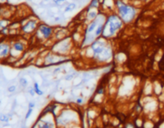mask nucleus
Wrapping results in <instances>:
<instances>
[{"label": "nucleus", "mask_w": 164, "mask_h": 128, "mask_svg": "<svg viewBox=\"0 0 164 128\" xmlns=\"http://www.w3.org/2000/svg\"><path fill=\"white\" fill-rule=\"evenodd\" d=\"M123 26L124 23L116 12L108 13L107 15L102 36L107 39H113L123 29Z\"/></svg>", "instance_id": "obj_2"}, {"label": "nucleus", "mask_w": 164, "mask_h": 128, "mask_svg": "<svg viewBox=\"0 0 164 128\" xmlns=\"http://www.w3.org/2000/svg\"><path fill=\"white\" fill-rule=\"evenodd\" d=\"M27 1H33V0H27Z\"/></svg>", "instance_id": "obj_30"}, {"label": "nucleus", "mask_w": 164, "mask_h": 128, "mask_svg": "<svg viewBox=\"0 0 164 128\" xmlns=\"http://www.w3.org/2000/svg\"><path fill=\"white\" fill-rule=\"evenodd\" d=\"M34 89H35V93H36V95H38L42 96L43 94H44V92L40 89L39 85H38V83H37V82H35V83H34Z\"/></svg>", "instance_id": "obj_16"}, {"label": "nucleus", "mask_w": 164, "mask_h": 128, "mask_svg": "<svg viewBox=\"0 0 164 128\" xmlns=\"http://www.w3.org/2000/svg\"><path fill=\"white\" fill-rule=\"evenodd\" d=\"M33 112V108H28V111H27V114H26V116H25V120H27L30 117V115L32 114Z\"/></svg>", "instance_id": "obj_21"}, {"label": "nucleus", "mask_w": 164, "mask_h": 128, "mask_svg": "<svg viewBox=\"0 0 164 128\" xmlns=\"http://www.w3.org/2000/svg\"><path fill=\"white\" fill-rule=\"evenodd\" d=\"M115 10L120 19L124 24H130L134 21L139 13V9L136 6L129 3H126L123 0H115Z\"/></svg>", "instance_id": "obj_3"}, {"label": "nucleus", "mask_w": 164, "mask_h": 128, "mask_svg": "<svg viewBox=\"0 0 164 128\" xmlns=\"http://www.w3.org/2000/svg\"><path fill=\"white\" fill-rule=\"evenodd\" d=\"M73 47V39L70 36L64 38L59 41H55V43L52 45L51 51L60 55L67 56L71 51Z\"/></svg>", "instance_id": "obj_4"}, {"label": "nucleus", "mask_w": 164, "mask_h": 128, "mask_svg": "<svg viewBox=\"0 0 164 128\" xmlns=\"http://www.w3.org/2000/svg\"><path fill=\"white\" fill-rule=\"evenodd\" d=\"M27 47V44L22 40L17 39L11 42V55L9 58H12L15 61H18L23 56Z\"/></svg>", "instance_id": "obj_6"}, {"label": "nucleus", "mask_w": 164, "mask_h": 128, "mask_svg": "<svg viewBox=\"0 0 164 128\" xmlns=\"http://www.w3.org/2000/svg\"><path fill=\"white\" fill-rule=\"evenodd\" d=\"M68 36V31L66 29H63V28H61V29L57 30L56 31H54V36H53V39H55V41H59V40H61L64 38L67 37Z\"/></svg>", "instance_id": "obj_12"}, {"label": "nucleus", "mask_w": 164, "mask_h": 128, "mask_svg": "<svg viewBox=\"0 0 164 128\" xmlns=\"http://www.w3.org/2000/svg\"><path fill=\"white\" fill-rule=\"evenodd\" d=\"M83 98H78V99H76V103H77L78 104H82L83 103Z\"/></svg>", "instance_id": "obj_26"}, {"label": "nucleus", "mask_w": 164, "mask_h": 128, "mask_svg": "<svg viewBox=\"0 0 164 128\" xmlns=\"http://www.w3.org/2000/svg\"><path fill=\"white\" fill-rule=\"evenodd\" d=\"M115 0H102L101 7L104 11L105 10L110 11V13L115 12Z\"/></svg>", "instance_id": "obj_11"}, {"label": "nucleus", "mask_w": 164, "mask_h": 128, "mask_svg": "<svg viewBox=\"0 0 164 128\" xmlns=\"http://www.w3.org/2000/svg\"><path fill=\"white\" fill-rule=\"evenodd\" d=\"M43 1H44V2H49L50 0H43Z\"/></svg>", "instance_id": "obj_29"}, {"label": "nucleus", "mask_w": 164, "mask_h": 128, "mask_svg": "<svg viewBox=\"0 0 164 128\" xmlns=\"http://www.w3.org/2000/svg\"><path fill=\"white\" fill-rule=\"evenodd\" d=\"M101 3L102 0H91L89 5L86 7V9H98L99 10V7H101Z\"/></svg>", "instance_id": "obj_13"}, {"label": "nucleus", "mask_w": 164, "mask_h": 128, "mask_svg": "<svg viewBox=\"0 0 164 128\" xmlns=\"http://www.w3.org/2000/svg\"><path fill=\"white\" fill-rule=\"evenodd\" d=\"M100 11L98 9H86L85 11V20L91 23L99 15Z\"/></svg>", "instance_id": "obj_10"}, {"label": "nucleus", "mask_w": 164, "mask_h": 128, "mask_svg": "<svg viewBox=\"0 0 164 128\" xmlns=\"http://www.w3.org/2000/svg\"><path fill=\"white\" fill-rule=\"evenodd\" d=\"M77 8V4L75 3H69L67 5L64 7V13L71 12Z\"/></svg>", "instance_id": "obj_15"}, {"label": "nucleus", "mask_w": 164, "mask_h": 128, "mask_svg": "<svg viewBox=\"0 0 164 128\" xmlns=\"http://www.w3.org/2000/svg\"><path fill=\"white\" fill-rule=\"evenodd\" d=\"M16 86L15 85H11L10 86V87H7V91H8L9 93H14V92H15V91H16Z\"/></svg>", "instance_id": "obj_20"}, {"label": "nucleus", "mask_w": 164, "mask_h": 128, "mask_svg": "<svg viewBox=\"0 0 164 128\" xmlns=\"http://www.w3.org/2000/svg\"><path fill=\"white\" fill-rule=\"evenodd\" d=\"M9 120H10V116L8 115H5V114H1L0 115V122L8 123Z\"/></svg>", "instance_id": "obj_18"}, {"label": "nucleus", "mask_w": 164, "mask_h": 128, "mask_svg": "<svg viewBox=\"0 0 164 128\" xmlns=\"http://www.w3.org/2000/svg\"><path fill=\"white\" fill-rule=\"evenodd\" d=\"M62 70V67H57V68H55V69L54 70V74H57V73H59V71Z\"/></svg>", "instance_id": "obj_25"}, {"label": "nucleus", "mask_w": 164, "mask_h": 128, "mask_svg": "<svg viewBox=\"0 0 164 128\" xmlns=\"http://www.w3.org/2000/svg\"><path fill=\"white\" fill-rule=\"evenodd\" d=\"M40 23L38 19L36 18H30L27 19L24 23L21 24L20 32L23 35H31L35 34L36 30L38 28V24Z\"/></svg>", "instance_id": "obj_7"}, {"label": "nucleus", "mask_w": 164, "mask_h": 128, "mask_svg": "<svg viewBox=\"0 0 164 128\" xmlns=\"http://www.w3.org/2000/svg\"><path fill=\"white\" fill-rule=\"evenodd\" d=\"M86 55L95 63L103 64L110 63L115 57V54L109 39L100 36L86 47Z\"/></svg>", "instance_id": "obj_1"}, {"label": "nucleus", "mask_w": 164, "mask_h": 128, "mask_svg": "<svg viewBox=\"0 0 164 128\" xmlns=\"http://www.w3.org/2000/svg\"><path fill=\"white\" fill-rule=\"evenodd\" d=\"M53 3L56 4L58 7H62L65 5V3H67V1L66 0H53Z\"/></svg>", "instance_id": "obj_19"}, {"label": "nucleus", "mask_w": 164, "mask_h": 128, "mask_svg": "<svg viewBox=\"0 0 164 128\" xmlns=\"http://www.w3.org/2000/svg\"><path fill=\"white\" fill-rule=\"evenodd\" d=\"M28 92H29V94L31 96H35V95L36 94V93H35V89H34V88H30L29 91H28Z\"/></svg>", "instance_id": "obj_23"}, {"label": "nucleus", "mask_w": 164, "mask_h": 128, "mask_svg": "<svg viewBox=\"0 0 164 128\" xmlns=\"http://www.w3.org/2000/svg\"><path fill=\"white\" fill-rule=\"evenodd\" d=\"M105 22L106 21L100 22L99 24L98 25V27H97V28L95 29V31H94V34L96 38H99V37H100V36H102V31H103V28H104V23H105Z\"/></svg>", "instance_id": "obj_14"}, {"label": "nucleus", "mask_w": 164, "mask_h": 128, "mask_svg": "<svg viewBox=\"0 0 164 128\" xmlns=\"http://www.w3.org/2000/svg\"><path fill=\"white\" fill-rule=\"evenodd\" d=\"M54 33V30L51 26L46 23H40L34 35L36 39L39 42H46L53 38Z\"/></svg>", "instance_id": "obj_5"}, {"label": "nucleus", "mask_w": 164, "mask_h": 128, "mask_svg": "<svg viewBox=\"0 0 164 128\" xmlns=\"http://www.w3.org/2000/svg\"><path fill=\"white\" fill-rule=\"evenodd\" d=\"M35 107V102H30L28 104V108H34Z\"/></svg>", "instance_id": "obj_24"}, {"label": "nucleus", "mask_w": 164, "mask_h": 128, "mask_svg": "<svg viewBox=\"0 0 164 128\" xmlns=\"http://www.w3.org/2000/svg\"><path fill=\"white\" fill-rule=\"evenodd\" d=\"M103 93H104V89L102 87H100L99 88L98 90L96 91V94L97 95H103Z\"/></svg>", "instance_id": "obj_22"}, {"label": "nucleus", "mask_w": 164, "mask_h": 128, "mask_svg": "<svg viewBox=\"0 0 164 128\" xmlns=\"http://www.w3.org/2000/svg\"><path fill=\"white\" fill-rule=\"evenodd\" d=\"M19 84H20V86H21L22 87H27V86H28V81H27V79H26V78L24 77H21L20 79H19Z\"/></svg>", "instance_id": "obj_17"}, {"label": "nucleus", "mask_w": 164, "mask_h": 128, "mask_svg": "<svg viewBox=\"0 0 164 128\" xmlns=\"http://www.w3.org/2000/svg\"><path fill=\"white\" fill-rule=\"evenodd\" d=\"M73 76H74V75H67V76L65 77V79H66V80H71L73 79Z\"/></svg>", "instance_id": "obj_27"}, {"label": "nucleus", "mask_w": 164, "mask_h": 128, "mask_svg": "<svg viewBox=\"0 0 164 128\" xmlns=\"http://www.w3.org/2000/svg\"><path fill=\"white\" fill-rule=\"evenodd\" d=\"M32 128H55V123L51 120L43 119L41 117Z\"/></svg>", "instance_id": "obj_9"}, {"label": "nucleus", "mask_w": 164, "mask_h": 128, "mask_svg": "<svg viewBox=\"0 0 164 128\" xmlns=\"http://www.w3.org/2000/svg\"><path fill=\"white\" fill-rule=\"evenodd\" d=\"M11 42L8 40H0V62L5 61L11 55Z\"/></svg>", "instance_id": "obj_8"}, {"label": "nucleus", "mask_w": 164, "mask_h": 128, "mask_svg": "<svg viewBox=\"0 0 164 128\" xmlns=\"http://www.w3.org/2000/svg\"><path fill=\"white\" fill-rule=\"evenodd\" d=\"M136 1H139V2H147L149 0H136Z\"/></svg>", "instance_id": "obj_28"}]
</instances>
